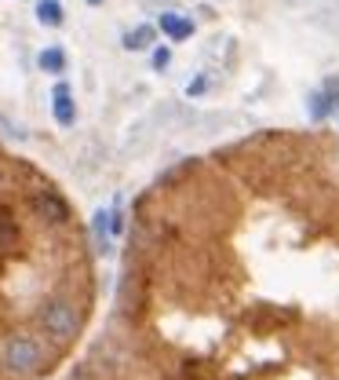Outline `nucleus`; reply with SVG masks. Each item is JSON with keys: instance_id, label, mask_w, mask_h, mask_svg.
Masks as SVG:
<instances>
[{"instance_id": "39448f33", "label": "nucleus", "mask_w": 339, "mask_h": 380, "mask_svg": "<svg viewBox=\"0 0 339 380\" xmlns=\"http://www.w3.org/2000/svg\"><path fill=\"white\" fill-rule=\"evenodd\" d=\"M44 66H62V59H59L55 52H51V55H44Z\"/></svg>"}, {"instance_id": "20e7f679", "label": "nucleus", "mask_w": 339, "mask_h": 380, "mask_svg": "<svg viewBox=\"0 0 339 380\" xmlns=\"http://www.w3.org/2000/svg\"><path fill=\"white\" fill-rule=\"evenodd\" d=\"M41 19H44V22H51V26H55V22L62 19V15H59V4H55V0H44V4H41Z\"/></svg>"}, {"instance_id": "f257e3e1", "label": "nucleus", "mask_w": 339, "mask_h": 380, "mask_svg": "<svg viewBox=\"0 0 339 380\" xmlns=\"http://www.w3.org/2000/svg\"><path fill=\"white\" fill-rule=\"evenodd\" d=\"M91 303L95 271L77 209L0 146V380H44L81 340Z\"/></svg>"}, {"instance_id": "7ed1b4c3", "label": "nucleus", "mask_w": 339, "mask_h": 380, "mask_svg": "<svg viewBox=\"0 0 339 380\" xmlns=\"http://www.w3.org/2000/svg\"><path fill=\"white\" fill-rule=\"evenodd\" d=\"M161 30H164L168 37H175V41H182V37L193 33V26H190L186 19H179V15H161Z\"/></svg>"}, {"instance_id": "423d86ee", "label": "nucleus", "mask_w": 339, "mask_h": 380, "mask_svg": "<svg viewBox=\"0 0 339 380\" xmlns=\"http://www.w3.org/2000/svg\"><path fill=\"white\" fill-rule=\"evenodd\" d=\"M91 4H99V0H91Z\"/></svg>"}, {"instance_id": "f03ea898", "label": "nucleus", "mask_w": 339, "mask_h": 380, "mask_svg": "<svg viewBox=\"0 0 339 380\" xmlns=\"http://www.w3.org/2000/svg\"><path fill=\"white\" fill-rule=\"evenodd\" d=\"M336 106H339V73H332V77L321 84V92L314 95V110L310 113H314V121H325Z\"/></svg>"}]
</instances>
